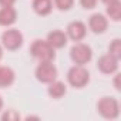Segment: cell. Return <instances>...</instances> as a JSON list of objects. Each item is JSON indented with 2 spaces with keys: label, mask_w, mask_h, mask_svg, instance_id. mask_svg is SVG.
<instances>
[{
  "label": "cell",
  "mask_w": 121,
  "mask_h": 121,
  "mask_svg": "<svg viewBox=\"0 0 121 121\" xmlns=\"http://www.w3.org/2000/svg\"><path fill=\"white\" fill-rule=\"evenodd\" d=\"M30 53L40 61H53L56 57L54 48L47 43V40H34L30 47Z\"/></svg>",
  "instance_id": "1"
},
{
  "label": "cell",
  "mask_w": 121,
  "mask_h": 121,
  "mask_svg": "<svg viewBox=\"0 0 121 121\" xmlns=\"http://www.w3.org/2000/svg\"><path fill=\"white\" fill-rule=\"evenodd\" d=\"M67 81L74 88H83L90 81V73L83 66L76 64L74 67H71L69 70V73H67Z\"/></svg>",
  "instance_id": "2"
},
{
  "label": "cell",
  "mask_w": 121,
  "mask_h": 121,
  "mask_svg": "<svg viewBox=\"0 0 121 121\" xmlns=\"http://www.w3.org/2000/svg\"><path fill=\"white\" fill-rule=\"evenodd\" d=\"M97 110L107 120H115L120 115V104L114 97H103L97 104Z\"/></svg>",
  "instance_id": "3"
},
{
  "label": "cell",
  "mask_w": 121,
  "mask_h": 121,
  "mask_svg": "<svg viewBox=\"0 0 121 121\" xmlns=\"http://www.w3.org/2000/svg\"><path fill=\"white\" fill-rule=\"evenodd\" d=\"M70 57L76 64L84 66V64L90 63V60L93 58V50L90 46H87L84 43H77L70 48Z\"/></svg>",
  "instance_id": "4"
},
{
  "label": "cell",
  "mask_w": 121,
  "mask_h": 121,
  "mask_svg": "<svg viewBox=\"0 0 121 121\" xmlns=\"http://www.w3.org/2000/svg\"><path fill=\"white\" fill-rule=\"evenodd\" d=\"M36 78L40 83L50 84L57 78V69L53 66L51 61H40V64L36 69Z\"/></svg>",
  "instance_id": "5"
},
{
  "label": "cell",
  "mask_w": 121,
  "mask_h": 121,
  "mask_svg": "<svg viewBox=\"0 0 121 121\" xmlns=\"http://www.w3.org/2000/svg\"><path fill=\"white\" fill-rule=\"evenodd\" d=\"M2 44L7 50L14 51V50L22 47V44H23V34L17 29H9V30H6L2 34Z\"/></svg>",
  "instance_id": "6"
},
{
  "label": "cell",
  "mask_w": 121,
  "mask_h": 121,
  "mask_svg": "<svg viewBox=\"0 0 121 121\" xmlns=\"http://www.w3.org/2000/svg\"><path fill=\"white\" fill-rule=\"evenodd\" d=\"M97 67L104 74H114L118 70V58H115L110 53L108 54H104V56L100 57L98 63H97Z\"/></svg>",
  "instance_id": "7"
},
{
  "label": "cell",
  "mask_w": 121,
  "mask_h": 121,
  "mask_svg": "<svg viewBox=\"0 0 121 121\" xmlns=\"http://www.w3.org/2000/svg\"><path fill=\"white\" fill-rule=\"evenodd\" d=\"M66 34H67V39H71L74 41H81L87 34V27L83 22L76 20V22H71L67 26V33Z\"/></svg>",
  "instance_id": "8"
},
{
  "label": "cell",
  "mask_w": 121,
  "mask_h": 121,
  "mask_svg": "<svg viewBox=\"0 0 121 121\" xmlns=\"http://www.w3.org/2000/svg\"><path fill=\"white\" fill-rule=\"evenodd\" d=\"M88 27L93 33H97V34H101L107 30L108 27V20L105 19L104 14L101 13H94L90 20H88Z\"/></svg>",
  "instance_id": "9"
},
{
  "label": "cell",
  "mask_w": 121,
  "mask_h": 121,
  "mask_svg": "<svg viewBox=\"0 0 121 121\" xmlns=\"http://www.w3.org/2000/svg\"><path fill=\"white\" fill-rule=\"evenodd\" d=\"M47 43L56 50V48H63L67 44V34L61 30H53L47 34Z\"/></svg>",
  "instance_id": "10"
},
{
  "label": "cell",
  "mask_w": 121,
  "mask_h": 121,
  "mask_svg": "<svg viewBox=\"0 0 121 121\" xmlns=\"http://www.w3.org/2000/svg\"><path fill=\"white\" fill-rule=\"evenodd\" d=\"M16 19H17V13L13 6L2 7V10H0V26L9 27L16 22Z\"/></svg>",
  "instance_id": "11"
},
{
  "label": "cell",
  "mask_w": 121,
  "mask_h": 121,
  "mask_svg": "<svg viewBox=\"0 0 121 121\" xmlns=\"http://www.w3.org/2000/svg\"><path fill=\"white\" fill-rule=\"evenodd\" d=\"M33 10L39 16H48L53 10V0H33Z\"/></svg>",
  "instance_id": "12"
},
{
  "label": "cell",
  "mask_w": 121,
  "mask_h": 121,
  "mask_svg": "<svg viewBox=\"0 0 121 121\" xmlns=\"http://www.w3.org/2000/svg\"><path fill=\"white\" fill-rule=\"evenodd\" d=\"M47 93H48V95H50L51 98L58 100V98H61V97L67 93V88H66V84H64V83L56 81V80H54V81H51V83L48 84Z\"/></svg>",
  "instance_id": "13"
},
{
  "label": "cell",
  "mask_w": 121,
  "mask_h": 121,
  "mask_svg": "<svg viewBox=\"0 0 121 121\" xmlns=\"http://www.w3.org/2000/svg\"><path fill=\"white\" fill-rule=\"evenodd\" d=\"M16 74L10 67H0V88L10 87L14 83Z\"/></svg>",
  "instance_id": "14"
},
{
  "label": "cell",
  "mask_w": 121,
  "mask_h": 121,
  "mask_svg": "<svg viewBox=\"0 0 121 121\" xmlns=\"http://www.w3.org/2000/svg\"><path fill=\"white\" fill-rule=\"evenodd\" d=\"M107 16L114 22H118L121 19V3H120V0L107 4Z\"/></svg>",
  "instance_id": "15"
},
{
  "label": "cell",
  "mask_w": 121,
  "mask_h": 121,
  "mask_svg": "<svg viewBox=\"0 0 121 121\" xmlns=\"http://www.w3.org/2000/svg\"><path fill=\"white\" fill-rule=\"evenodd\" d=\"M108 53L118 60L121 58V40L120 39H114L111 41V44L108 46Z\"/></svg>",
  "instance_id": "16"
},
{
  "label": "cell",
  "mask_w": 121,
  "mask_h": 121,
  "mask_svg": "<svg viewBox=\"0 0 121 121\" xmlns=\"http://www.w3.org/2000/svg\"><path fill=\"white\" fill-rule=\"evenodd\" d=\"M3 121H19L20 120V114L16 110H7L3 115H2Z\"/></svg>",
  "instance_id": "17"
},
{
  "label": "cell",
  "mask_w": 121,
  "mask_h": 121,
  "mask_svg": "<svg viewBox=\"0 0 121 121\" xmlns=\"http://www.w3.org/2000/svg\"><path fill=\"white\" fill-rule=\"evenodd\" d=\"M54 3L58 10H70L74 0H54Z\"/></svg>",
  "instance_id": "18"
},
{
  "label": "cell",
  "mask_w": 121,
  "mask_h": 121,
  "mask_svg": "<svg viewBox=\"0 0 121 121\" xmlns=\"http://www.w3.org/2000/svg\"><path fill=\"white\" fill-rule=\"evenodd\" d=\"M97 2L98 0H80V4L86 9V10H91L97 6Z\"/></svg>",
  "instance_id": "19"
},
{
  "label": "cell",
  "mask_w": 121,
  "mask_h": 121,
  "mask_svg": "<svg viewBox=\"0 0 121 121\" xmlns=\"http://www.w3.org/2000/svg\"><path fill=\"white\" fill-rule=\"evenodd\" d=\"M16 3V0H0V4L2 7H6V6H13Z\"/></svg>",
  "instance_id": "20"
},
{
  "label": "cell",
  "mask_w": 121,
  "mask_h": 121,
  "mask_svg": "<svg viewBox=\"0 0 121 121\" xmlns=\"http://www.w3.org/2000/svg\"><path fill=\"white\" fill-rule=\"evenodd\" d=\"M114 84H115V88H117V90H120V88H121V87H120V74H117V76H115Z\"/></svg>",
  "instance_id": "21"
},
{
  "label": "cell",
  "mask_w": 121,
  "mask_h": 121,
  "mask_svg": "<svg viewBox=\"0 0 121 121\" xmlns=\"http://www.w3.org/2000/svg\"><path fill=\"white\" fill-rule=\"evenodd\" d=\"M26 120H39V117H34V115H29V117H26Z\"/></svg>",
  "instance_id": "22"
},
{
  "label": "cell",
  "mask_w": 121,
  "mask_h": 121,
  "mask_svg": "<svg viewBox=\"0 0 121 121\" xmlns=\"http://www.w3.org/2000/svg\"><path fill=\"white\" fill-rule=\"evenodd\" d=\"M103 3H105V4H108V3H112V2H117V0H101Z\"/></svg>",
  "instance_id": "23"
},
{
  "label": "cell",
  "mask_w": 121,
  "mask_h": 121,
  "mask_svg": "<svg viewBox=\"0 0 121 121\" xmlns=\"http://www.w3.org/2000/svg\"><path fill=\"white\" fill-rule=\"evenodd\" d=\"M2 108H3V100H2V97H0V111H2Z\"/></svg>",
  "instance_id": "24"
},
{
  "label": "cell",
  "mask_w": 121,
  "mask_h": 121,
  "mask_svg": "<svg viewBox=\"0 0 121 121\" xmlns=\"http://www.w3.org/2000/svg\"><path fill=\"white\" fill-rule=\"evenodd\" d=\"M2 54H3V50H2V46H0V58H2Z\"/></svg>",
  "instance_id": "25"
}]
</instances>
